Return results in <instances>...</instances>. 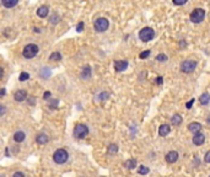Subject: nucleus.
Instances as JSON below:
<instances>
[{"label": "nucleus", "mask_w": 210, "mask_h": 177, "mask_svg": "<svg viewBox=\"0 0 210 177\" xmlns=\"http://www.w3.org/2000/svg\"><path fill=\"white\" fill-rule=\"evenodd\" d=\"M68 153L66 150L64 149H58V150H55V153L53 154V160L55 164H58V165H62V164H65L68 161Z\"/></svg>", "instance_id": "nucleus-1"}, {"label": "nucleus", "mask_w": 210, "mask_h": 177, "mask_svg": "<svg viewBox=\"0 0 210 177\" xmlns=\"http://www.w3.org/2000/svg\"><path fill=\"white\" fill-rule=\"evenodd\" d=\"M38 50H40V48H38L37 44L30 43V44H27V46L24 48V50H22V56H24L25 58H27V59H32L33 57L37 56Z\"/></svg>", "instance_id": "nucleus-2"}, {"label": "nucleus", "mask_w": 210, "mask_h": 177, "mask_svg": "<svg viewBox=\"0 0 210 177\" xmlns=\"http://www.w3.org/2000/svg\"><path fill=\"white\" fill-rule=\"evenodd\" d=\"M154 37H155V32H154V30H152L151 27H144L139 32V38L143 42H149Z\"/></svg>", "instance_id": "nucleus-3"}, {"label": "nucleus", "mask_w": 210, "mask_h": 177, "mask_svg": "<svg viewBox=\"0 0 210 177\" xmlns=\"http://www.w3.org/2000/svg\"><path fill=\"white\" fill-rule=\"evenodd\" d=\"M93 27H95V30H96L97 32H105V31L108 30L109 22H108L107 19H105V17H99L97 20H95Z\"/></svg>", "instance_id": "nucleus-4"}, {"label": "nucleus", "mask_w": 210, "mask_h": 177, "mask_svg": "<svg viewBox=\"0 0 210 177\" xmlns=\"http://www.w3.org/2000/svg\"><path fill=\"white\" fill-rule=\"evenodd\" d=\"M197 68V62L195 60H190V59H187L184 62H182L181 64V70L183 73L186 74H190V73H193L194 70Z\"/></svg>", "instance_id": "nucleus-5"}, {"label": "nucleus", "mask_w": 210, "mask_h": 177, "mask_svg": "<svg viewBox=\"0 0 210 177\" xmlns=\"http://www.w3.org/2000/svg\"><path fill=\"white\" fill-rule=\"evenodd\" d=\"M89 134V128L85 124H78L74 128V137L76 139H85Z\"/></svg>", "instance_id": "nucleus-6"}, {"label": "nucleus", "mask_w": 210, "mask_h": 177, "mask_svg": "<svg viewBox=\"0 0 210 177\" xmlns=\"http://www.w3.org/2000/svg\"><path fill=\"white\" fill-rule=\"evenodd\" d=\"M205 19V10L203 9H195L190 14V21L193 24H200Z\"/></svg>", "instance_id": "nucleus-7"}, {"label": "nucleus", "mask_w": 210, "mask_h": 177, "mask_svg": "<svg viewBox=\"0 0 210 177\" xmlns=\"http://www.w3.org/2000/svg\"><path fill=\"white\" fill-rule=\"evenodd\" d=\"M204 141H205V135L203 133H195L194 137H193V144L194 145H203L204 144Z\"/></svg>", "instance_id": "nucleus-8"}, {"label": "nucleus", "mask_w": 210, "mask_h": 177, "mask_svg": "<svg viewBox=\"0 0 210 177\" xmlns=\"http://www.w3.org/2000/svg\"><path fill=\"white\" fill-rule=\"evenodd\" d=\"M178 157H179V155H178L177 151H170V153H167L165 159H166V161L168 164H173V163H176L178 160Z\"/></svg>", "instance_id": "nucleus-9"}, {"label": "nucleus", "mask_w": 210, "mask_h": 177, "mask_svg": "<svg viewBox=\"0 0 210 177\" xmlns=\"http://www.w3.org/2000/svg\"><path fill=\"white\" fill-rule=\"evenodd\" d=\"M128 68V62L127 60H117L114 62V69L117 72H124V70Z\"/></svg>", "instance_id": "nucleus-10"}, {"label": "nucleus", "mask_w": 210, "mask_h": 177, "mask_svg": "<svg viewBox=\"0 0 210 177\" xmlns=\"http://www.w3.org/2000/svg\"><path fill=\"white\" fill-rule=\"evenodd\" d=\"M14 98H15V101H17V102H22V101H25V100L27 98V92H26L25 90H18V91L15 92Z\"/></svg>", "instance_id": "nucleus-11"}, {"label": "nucleus", "mask_w": 210, "mask_h": 177, "mask_svg": "<svg viewBox=\"0 0 210 177\" xmlns=\"http://www.w3.org/2000/svg\"><path fill=\"white\" fill-rule=\"evenodd\" d=\"M202 129V124L198 122H192V123H189V126H188V130L189 132H192V133H199Z\"/></svg>", "instance_id": "nucleus-12"}, {"label": "nucleus", "mask_w": 210, "mask_h": 177, "mask_svg": "<svg viewBox=\"0 0 210 177\" xmlns=\"http://www.w3.org/2000/svg\"><path fill=\"white\" fill-rule=\"evenodd\" d=\"M171 132V127L168 124H161L159 128V135L160 137H166L167 134H170Z\"/></svg>", "instance_id": "nucleus-13"}, {"label": "nucleus", "mask_w": 210, "mask_h": 177, "mask_svg": "<svg viewBox=\"0 0 210 177\" xmlns=\"http://www.w3.org/2000/svg\"><path fill=\"white\" fill-rule=\"evenodd\" d=\"M37 143L38 144H41V145H43V144H47L48 141H49V137L47 135V134H44V133H41V134H38L37 135Z\"/></svg>", "instance_id": "nucleus-14"}, {"label": "nucleus", "mask_w": 210, "mask_h": 177, "mask_svg": "<svg viewBox=\"0 0 210 177\" xmlns=\"http://www.w3.org/2000/svg\"><path fill=\"white\" fill-rule=\"evenodd\" d=\"M25 138H26V134L22 130H18L14 134V140L16 141V143H22V141L25 140Z\"/></svg>", "instance_id": "nucleus-15"}, {"label": "nucleus", "mask_w": 210, "mask_h": 177, "mask_svg": "<svg viewBox=\"0 0 210 177\" xmlns=\"http://www.w3.org/2000/svg\"><path fill=\"white\" fill-rule=\"evenodd\" d=\"M48 12H49V9H48V6H46V5H43V6H40L38 8V10H37V15L40 16V17H47V15H48Z\"/></svg>", "instance_id": "nucleus-16"}, {"label": "nucleus", "mask_w": 210, "mask_h": 177, "mask_svg": "<svg viewBox=\"0 0 210 177\" xmlns=\"http://www.w3.org/2000/svg\"><path fill=\"white\" fill-rule=\"evenodd\" d=\"M80 76H81L84 80L90 79V78H91V68H90V66H85V68L82 69V72H81Z\"/></svg>", "instance_id": "nucleus-17"}, {"label": "nucleus", "mask_w": 210, "mask_h": 177, "mask_svg": "<svg viewBox=\"0 0 210 177\" xmlns=\"http://www.w3.org/2000/svg\"><path fill=\"white\" fill-rule=\"evenodd\" d=\"M199 102H200V105H203V106L208 105V103L210 102V95H209L208 92L202 94V95H200V97H199Z\"/></svg>", "instance_id": "nucleus-18"}, {"label": "nucleus", "mask_w": 210, "mask_h": 177, "mask_svg": "<svg viewBox=\"0 0 210 177\" xmlns=\"http://www.w3.org/2000/svg\"><path fill=\"white\" fill-rule=\"evenodd\" d=\"M17 3H18V0H2V4H3L5 8H8V9L16 6Z\"/></svg>", "instance_id": "nucleus-19"}, {"label": "nucleus", "mask_w": 210, "mask_h": 177, "mask_svg": "<svg viewBox=\"0 0 210 177\" xmlns=\"http://www.w3.org/2000/svg\"><path fill=\"white\" fill-rule=\"evenodd\" d=\"M125 167L129 169V170H133L137 167V160L135 159H129V160L125 161Z\"/></svg>", "instance_id": "nucleus-20"}, {"label": "nucleus", "mask_w": 210, "mask_h": 177, "mask_svg": "<svg viewBox=\"0 0 210 177\" xmlns=\"http://www.w3.org/2000/svg\"><path fill=\"white\" fill-rule=\"evenodd\" d=\"M181 123H182V117L179 114H175L172 117V124L173 126H179Z\"/></svg>", "instance_id": "nucleus-21"}, {"label": "nucleus", "mask_w": 210, "mask_h": 177, "mask_svg": "<svg viewBox=\"0 0 210 177\" xmlns=\"http://www.w3.org/2000/svg\"><path fill=\"white\" fill-rule=\"evenodd\" d=\"M59 20H60V17H59L58 14H53V15L49 17V21H50V24H53V25H57V24L59 22Z\"/></svg>", "instance_id": "nucleus-22"}, {"label": "nucleus", "mask_w": 210, "mask_h": 177, "mask_svg": "<svg viewBox=\"0 0 210 177\" xmlns=\"http://www.w3.org/2000/svg\"><path fill=\"white\" fill-rule=\"evenodd\" d=\"M149 172H150V169L146 167V166H144V165L139 166V169H138V173L139 175H147Z\"/></svg>", "instance_id": "nucleus-23"}, {"label": "nucleus", "mask_w": 210, "mask_h": 177, "mask_svg": "<svg viewBox=\"0 0 210 177\" xmlns=\"http://www.w3.org/2000/svg\"><path fill=\"white\" fill-rule=\"evenodd\" d=\"M49 59L50 60H60L62 59V56H60V53L59 52H54V53H52L50 54V57H49Z\"/></svg>", "instance_id": "nucleus-24"}, {"label": "nucleus", "mask_w": 210, "mask_h": 177, "mask_svg": "<svg viewBox=\"0 0 210 177\" xmlns=\"http://www.w3.org/2000/svg\"><path fill=\"white\" fill-rule=\"evenodd\" d=\"M116 153H118V145L111 144L108 146V154H116Z\"/></svg>", "instance_id": "nucleus-25"}, {"label": "nucleus", "mask_w": 210, "mask_h": 177, "mask_svg": "<svg viewBox=\"0 0 210 177\" xmlns=\"http://www.w3.org/2000/svg\"><path fill=\"white\" fill-rule=\"evenodd\" d=\"M27 79H30V74L28 73H21L20 74V76H18V80H20V81H26Z\"/></svg>", "instance_id": "nucleus-26"}, {"label": "nucleus", "mask_w": 210, "mask_h": 177, "mask_svg": "<svg viewBox=\"0 0 210 177\" xmlns=\"http://www.w3.org/2000/svg\"><path fill=\"white\" fill-rule=\"evenodd\" d=\"M156 60H159V62H165V60H167V56L163 54V53H161V54H157V56H156Z\"/></svg>", "instance_id": "nucleus-27"}, {"label": "nucleus", "mask_w": 210, "mask_h": 177, "mask_svg": "<svg viewBox=\"0 0 210 177\" xmlns=\"http://www.w3.org/2000/svg\"><path fill=\"white\" fill-rule=\"evenodd\" d=\"M150 53H151V52H150L149 49H147V50H144V52L140 53V56H139V57H140V59H145V58H147V57L150 56Z\"/></svg>", "instance_id": "nucleus-28"}, {"label": "nucleus", "mask_w": 210, "mask_h": 177, "mask_svg": "<svg viewBox=\"0 0 210 177\" xmlns=\"http://www.w3.org/2000/svg\"><path fill=\"white\" fill-rule=\"evenodd\" d=\"M172 2H173V4L175 5H183V4H186L187 2H188V0H172Z\"/></svg>", "instance_id": "nucleus-29"}, {"label": "nucleus", "mask_w": 210, "mask_h": 177, "mask_svg": "<svg viewBox=\"0 0 210 177\" xmlns=\"http://www.w3.org/2000/svg\"><path fill=\"white\" fill-rule=\"evenodd\" d=\"M193 103H194V98H190V100L186 103V107H187L188 110H190V108H192V106H193Z\"/></svg>", "instance_id": "nucleus-30"}, {"label": "nucleus", "mask_w": 210, "mask_h": 177, "mask_svg": "<svg viewBox=\"0 0 210 177\" xmlns=\"http://www.w3.org/2000/svg\"><path fill=\"white\" fill-rule=\"evenodd\" d=\"M82 30H84V22L80 21V22L78 24V26H76V31H78V32H81Z\"/></svg>", "instance_id": "nucleus-31"}, {"label": "nucleus", "mask_w": 210, "mask_h": 177, "mask_svg": "<svg viewBox=\"0 0 210 177\" xmlns=\"http://www.w3.org/2000/svg\"><path fill=\"white\" fill-rule=\"evenodd\" d=\"M99 97H100V100H101V101H105V100H107V98L109 97V95H108L107 92H102V94H101Z\"/></svg>", "instance_id": "nucleus-32"}, {"label": "nucleus", "mask_w": 210, "mask_h": 177, "mask_svg": "<svg viewBox=\"0 0 210 177\" xmlns=\"http://www.w3.org/2000/svg\"><path fill=\"white\" fill-rule=\"evenodd\" d=\"M204 161L208 163V164H210V151H208V153L205 154V156H204Z\"/></svg>", "instance_id": "nucleus-33"}, {"label": "nucleus", "mask_w": 210, "mask_h": 177, "mask_svg": "<svg viewBox=\"0 0 210 177\" xmlns=\"http://www.w3.org/2000/svg\"><path fill=\"white\" fill-rule=\"evenodd\" d=\"M12 177H25V175H24L22 172H20V171H17V172H15V173L12 175Z\"/></svg>", "instance_id": "nucleus-34"}, {"label": "nucleus", "mask_w": 210, "mask_h": 177, "mask_svg": "<svg viewBox=\"0 0 210 177\" xmlns=\"http://www.w3.org/2000/svg\"><path fill=\"white\" fill-rule=\"evenodd\" d=\"M57 105H58V100H54V101H52V105L49 106V107H50V108H55Z\"/></svg>", "instance_id": "nucleus-35"}, {"label": "nucleus", "mask_w": 210, "mask_h": 177, "mask_svg": "<svg viewBox=\"0 0 210 177\" xmlns=\"http://www.w3.org/2000/svg\"><path fill=\"white\" fill-rule=\"evenodd\" d=\"M50 96H52V94H50L49 91H46V92H44V95H43V98H44V100H48Z\"/></svg>", "instance_id": "nucleus-36"}, {"label": "nucleus", "mask_w": 210, "mask_h": 177, "mask_svg": "<svg viewBox=\"0 0 210 177\" xmlns=\"http://www.w3.org/2000/svg\"><path fill=\"white\" fill-rule=\"evenodd\" d=\"M162 82H163V80H162V78H161V76L156 78V84H159V85H162Z\"/></svg>", "instance_id": "nucleus-37"}, {"label": "nucleus", "mask_w": 210, "mask_h": 177, "mask_svg": "<svg viewBox=\"0 0 210 177\" xmlns=\"http://www.w3.org/2000/svg\"><path fill=\"white\" fill-rule=\"evenodd\" d=\"M28 103H31V105L33 106V105L36 103V98H34L33 96H32V97H30V100H28Z\"/></svg>", "instance_id": "nucleus-38"}, {"label": "nucleus", "mask_w": 210, "mask_h": 177, "mask_svg": "<svg viewBox=\"0 0 210 177\" xmlns=\"http://www.w3.org/2000/svg\"><path fill=\"white\" fill-rule=\"evenodd\" d=\"M2 113H0V116H4V113H5V106H2Z\"/></svg>", "instance_id": "nucleus-39"}, {"label": "nucleus", "mask_w": 210, "mask_h": 177, "mask_svg": "<svg viewBox=\"0 0 210 177\" xmlns=\"http://www.w3.org/2000/svg\"><path fill=\"white\" fill-rule=\"evenodd\" d=\"M5 95V88H2V96Z\"/></svg>", "instance_id": "nucleus-40"}]
</instances>
